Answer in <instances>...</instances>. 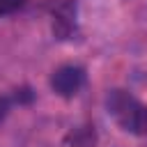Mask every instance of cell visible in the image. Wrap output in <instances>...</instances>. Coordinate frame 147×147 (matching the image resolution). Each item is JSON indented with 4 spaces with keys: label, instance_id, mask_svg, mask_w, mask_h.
I'll use <instances>...</instances> for the list:
<instances>
[{
    "label": "cell",
    "instance_id": "cell-1",
    "mask_svg": "<svg viewBox=\"0 0 147 147\" xmlns=\"http://www.w3.org/2000/svg\"><path fill=\"white\" fill-rule=\"evenodd\" d=\"M106 110L122 131L131 136H147V106L131 92L110 90L106 94Z\"/></svg>",
    "mask_w": 147,
    "mask_h": 147
},
{
    "label": "cell",
    "instance_id": "cell-2",
    "mask_svg": "<svg viewBox=\"0 0 147 147\" xmlns=\"http://www.w3.org/2000/svg\"><path fill=\"white\" fill-rule=\"evenodd\" d=\"M83 83H85V71L76 64H64V67L55 69L53 76H51V87L62 99L76 96L78 90L83 87Z\"/></svg>",
    "mask_w": 147,
    "mask_h": 147
},
{
    "label": "cell",
    "instance_id": "cell-3",
    "mask_svg": "<svg viewBox=\"0 0 147 147\" xmlns=\"http://www.w3.org/2000/svg\"><path fill=\"white\" fill-rule=\"evenodd\" d=\"M74 30H76V2L64 0L53 9V34L57 39H67L71 37Z\"/></svg>",
    "mask_w": 147,
    "mask_h": 147
},
{
    "label": "cell",
    "instance_id": "cell-4",
    "mask_svg": "<svg viewBox=\"0 0 147 147\" xmlns=\"http://www.w3.org/2000/svg\"><path fill=\"white\" fill-rule=\"evenodd\" d=\"M94 142H96V133L92 126H78L67 138L69 147H94Z\"/></svg>",
    "mask_w": 147,
    "mask_h": 147
},
{
    "label": "cell",
    "instance_id": "cell-5",
    "mask_svg": "<svg viewBox=\"0 0 147 147\" xmlns=\"http://www.w3.org/2000/svg\"><path fill=\"white\" fill-rule=\"evenodd\" d=\"M25 2H28V0H0V18L16 14Z\"/></svg>",
    "mask_w": 147,
    "mask_h": 147
},
{
    "label": "cell",
    "instance_id": "cell-6",
    "mask_svg": "<svg viewBox=\"0 0 147 147\" xmlns=\"http://www.w3.org/2000/svg\"><path fill=\"white\" fill-rule=\"evenodd\" d=\"M14 103H16V99H14V96H5V94L0 96V122L9 115V110H11V106H14Z\"/></svg>",
    "mask_w": 147,
    "mask_h": 147
}]
</instances>
